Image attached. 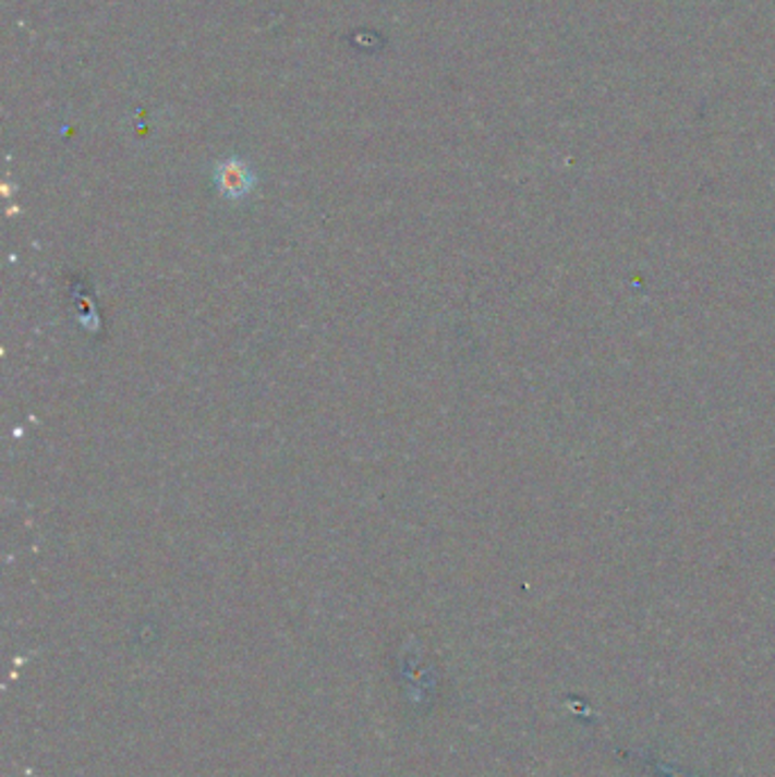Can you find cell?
I'll return each instance as SVG.
<instances>
[{
    "label": "cell",
    "mask_w": 775,
    "mask_h": 777,
    "mask_svg": "<svg viewBox=\"0 0 775 777\" xmlns=\"http://www.w3.org/2000/svg\"><path fill=\"white\" fill-rule=\"evenodd\" d=\"M214 180H217L219 192L228 198H244L255 186V175L251 167L237 157L221 162L217 167V173H214Z\"/></svg>",
    "instance_id": "1"
}]
</instances>
